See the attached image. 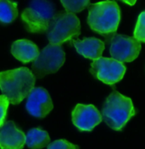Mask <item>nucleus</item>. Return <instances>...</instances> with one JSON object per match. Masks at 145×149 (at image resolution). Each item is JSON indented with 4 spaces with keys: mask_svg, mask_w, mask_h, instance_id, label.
I'll return each instance as SVG.
<instances>
[{
    "mask_svg": "<svg viewBox=\"0 0 145 149\" xmlns=\"http://www.w3.org/2000/svg\"><path fill=\"white\" fill-rule=\"evenodd\" d=\"M27 112L36 118H44L52 111L54 105L49 93L43 87H34L27 97Z\"/></svg>",
    "mask_w": 145,
    "mask_h": 149,
    "instance_id": "nucleus-10",
    "label": "nucleus"
},
{
    "mask_svg": "<svg viewBox=\"0 0 145 149\" xmlns=\"http://www.w3.org/2000/svg\"><path fill=\"white\" fill-rule=\"evenodd\" d=\"M39 53L36 44L27 39L17 40L11 46V54L16 59L24 64L34 61L39 55Z\"/></svg>",
    "mask_w": 145,
    "mask_h": 149,
    "instance_id": "nucleus-13",
    "label": "nucleus"
},
{
    "mask_svg": "<svg viewBox=\"0 0 145 149\" xmlns=\"http://www.w3.org/2000/svg\"><path fill=\"white\" fill-rule=\"evenodd\" d=\"M18 16L17 3L8 0L0 1V21L9 24L14 21Z\"/></svg>",
    "mask_w": 145,
    "mask_h": 149,
    "instance_id": "nucleus-15",
    "label": "nucleus"
},
{
    "mask_svg": "<svg viewBox=\"0 0 145 149\" xmlns=\"http://www.w3.org/2000/svg\"><path fill=\"white\" fill-rule=\"evenodd\" d=\"M61 3L63 4L64 8L65 9L66 12L68 13H78L81 12L82 10L86 9L90 5V2L86 0V1H61Z\"/></svg>",
    "mask_w": 145,
    "mask_h": 149,
    "instance_id": "nucleus-16",
    "label": "nucleus"
},
{
    "mask_svg": "<svg viewBox=\"0 0 145 149\" xmlns=\"http://www.w3.org/2000/svg\"><path fill=\"white\" fill-rule=\"evenodd\" d=\"M72 122L74 125L82 131H91L102 122V114L92 104H77L73 109Z\"/></svg>",
    "mask_w": 145,
    "mask_h": 149,
    "instance_id": "nucleus-9",
    "label": "nucleus"
},
{
    "mask_svg": "<svg viewBox=\"0 0 145 149\" xmlns=\"http://www.w3.org/2000/svg\"><path fill=\"white\" fill-rule=\"evenodd\" d=\"M56 14L54 3L49 1H32L21 14L25 29L32 33L46 32Z\"/></svg>",
    "mask_w": 145,
    "mask_h": 149,
    "instance_id": "nucleus-5",
    "label": "nucleus"
},
{
    "mask_svg": "<svg viewBox=\"0 0 145 149\" xmlns=\"http://www.w3.org/2000/svg\"><path fill=\"white\" fill-rule=\"evenodd\" d=\"M65 61V54L59 45L48 44L39 53L32 65V72L36 78L57 72Z\"/></svg>",
    "mask_w": 145,
    "mask_h": 149,
    "instance_id": "nucleus-6",
    "label": "nucleus"
},
{
    "mask_svg": "<svg viewBox=\"0 0 145 149\" xmlns=\"http://www.w3.org/2000/svg\"><path fill=\"white\" fill-rule=\"evenodd\" d=\"M26 144L31 149H42L50 144V137L45 130L34 128L26 135Z\"/></svg>",
    "mask_w": 145,
    "mask_h": 149,
    "instance_id": "nucleus-14",
    "label": "nucleus"
},
{
    "mask_svg": "<svg viewBox=\"0 0 145 149\" xmlns=\"http://www.w3.org/2000/svg\"><path fill=\"white\" fill-rule=\"evenodd\" d=\"M46 34L50 44L59 45L81 34V23L78 17L71 13L60 11L55 14Z\"/></svg>",
    "mask_w": 145,
    "mask_h": 149,
    "instance_id": "nucleus-4",
    "label": "nucleus"
},
{
    "mask_svg": "<svg viewBox=\"0 0 145 149\" xmlns=\"http://www.w3.org/2000/svg\"><path fill=\"white\" fill-rule=\"evenodd\" d=\"M72 43L78 54L92 60L101 58L104 50V42L95 37H87L82 40L74 39Z\"/></svg>",
    "mask_w": 145,
    "mask_h": 149,
    "instance_id": "nucleus-12",
    "label": "nucleus"
},
{
    "mask_svg": "<svg viewBox=\"0 0 145 149\" xmlns=\"http://www.w3.org/2000/svg\"><path fill=\"white\" fill-rule=\"evenodd\" d=\"M48 149H79V147L66 140H57L48 146Z\"/></svg>",
    "mask_w": 145,
    "mask_h": 149,
    "instance_id": "nucleus-18",
    "label": "nucleus"
},
{
    "mask_svg": "<svg viewBox=\"0 0 145 149\" xmlns=\"http://www.w3.org/2000/svg\"><path fill=\"white\" fill-rule=\"evenodd\" d=\"M9 104V99L4 95H1L0 96V127H2L5 123Z\"/></svg>",
    "mask_w": 145,
    "mask_h": 149,
    "instance_id": "nucleus-19",
    "label": "nucleus"
},
{
    "mask_svg": "<svg viewBox=\"0 0 145 149\" xmlns=\"http://www.w3.org/2000/svg\"><path fill=\"white\" fill-rule=\"evenodd\" d=\"M135 113L132 99L114 90L104 103L102 118L111 129L121 130Z\"/></svg>",
    "mask_w": 145,
    "mask_h": 149,
    "instance_id": "nucleus-3",
    "label": "nucleus"
},
{
    "mask_svg": "<svg viewBox=\"0 0 145 149\" xmlns=\"http://www.w3.org/2000/svg\"><path fill=\"white\" fill-rule=\"evenodd\" d=\"M109 43V53L112 58L119 62H132L138 57L141 43L133 37L114 34L107 37Z\"/></svg>",
    "mask_w": 145,
    "mask_h": 149,
    "instance_id": "nucleus-7",
    "label": "nucleus"
},
{
    "mask_svg": "<svg viewBox=\"0 0 145 149\" xmlns=\"http://www.w3.org/2000/svg\"><path fill=\"white\" fill-rule=\"evenodd\" d=\"M124 3H127V4H129V5H133V4L136 3V2H135V1H133V2H128V1H125Z\"/></svg>",
    "mask_w": 145,
    "mask_h": 149,
    "instance_id": "nucleus-20",
    "label": "nucleus"
},
{
    "mask_svg": "<svg viewBox=\"0 0 145 149\" xmlns=\"http://www.w3.org/2000/svg\"><path fill=\"white\" fill-rule=\"evenodd\" d=\"M26 135L13 121H7L0 127V149H23Z\"/></svg>",
    "mask_w": 145,
    "mask_h": 149,
    "instance_id": "nucleus-11",
    "label": "nucleus"
},
{
    "mask_svg": "<svg viewBox=\"0 0 145 149\" xmlns=\"http://www.w3.org/2000/svg\"><path fill=\"white\" fill-rule=\"evenodd\" d=\"M133 37L140 42H145V11L142 12L137 18Z\"/></svg>",
    "mask_w": 145,
    "mask_h": 149,
    "instance_id": "nucleus-17",
    "label": "nucleus"
},
{
    "mask_svg": "<svg viewBox=\"0 0 145 149\" xmlns=\"http://www.w3.org/2000/svg\"><path fill=\"white\" fill-rule=\"evenodd\" d=\"M120 20V9L115 1L99 2L89 5L88 23L95 32L103 36L117 31Z\"/></svg>",
    "mask_w": 145,
    "mask_h": 149,
    "instance_id": "nucleus-2",
    "label": "nucleus"
},
{
    "mask_svg": "<svg viewBox=\"0 0 145 149\" xmlns=\"http://www.w3.org/2000/svg\"><path fill=\"white\" fill-rule=\"evenodd\" d=\"M36 77L27 67L0 72V90L12 104L22 102L35 86Z\"/></svg>",
    "mask_w": 145,
    "mask_h": 149,
    "instance_id": "nucleus-1",
    "label": "nucleus"
},
{
    "mask_svg": "<svg viewBox=\"0 0 145 149\" xmlns=\"http://www.w3.org/2000/svg\"><path fill=\"white\" fill-rule=\"evenodd\" d=\"M127 68L123 63L112 58H103L93 60L91 64L90 72L95 78L108 85L120 81L126 73Z\"/></svg>",
    "mask_w": 145,
    "mask_h": 149,
    "instance_id": "nucleus-8",
    "label": "nucleus"
}]
</instances>
